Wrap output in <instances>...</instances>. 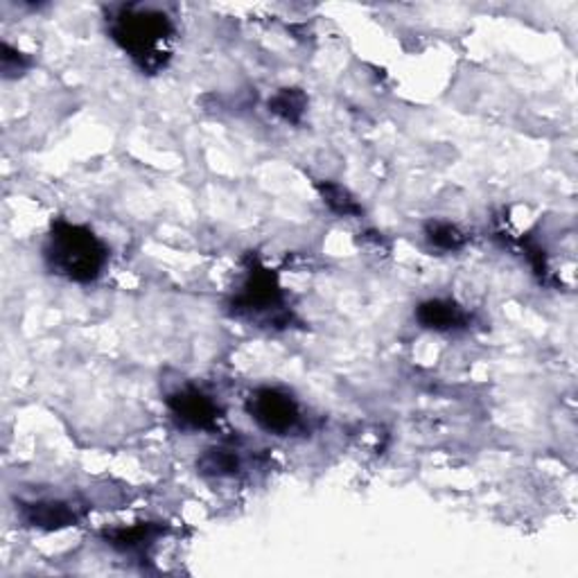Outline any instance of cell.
Masks as SVG:
<instances>
[{
	"label": "cell",
	"instance_id": "cell-2",
	"mask_svg": "<svg viewBox=\"0 0 578 578\" xmlns=\"http://www.w3.org/2000/svg\"><path fill=\"white\" fill-rule=\"evenodd\" d=\"M44 260L54 276L69 283L88 285L96 283L104 273L109 265V249L94 229L69 220H57L46 237Z\"/></svg>",
	"mask_w": 578,
	"mask_h": 578
},
{
	"label": "cell",
	"instance_id": "cell-11",
	"mask_svg": "<svg viewBox=\"0 0 578 578\" xmlns=\"http://www.w3.org/2000/svg\"><path fill=\"white\" fill-rule=\"evenodd\" d=\"M425 239H428V245L432 249L447 251V254L459 251L468 245L466 231H462L452 222H441V220H432V222L425 224Z\"/></svg>",
	"mask_w": 578,
	"mask_h": 578
},
{
	"label": "cell",
	"instance_id": "cell-4",
	"mask_svg": "<svg viewBox=\"0 0 578 578\" xmlns=\"http://www.w3.org/2000/svg\"><path fill=\"white\" fill-rule=\"evenodd\" d=\"M247 414L262 432L273 436H290L303 425L300 405L281 386H258L249 395Z\"/></svg>",
	"mask_w": 578,
	"mask_h": 578
},
{
	"label": "cell",
	"instance_id": "cell-8",
	"mask_svg": "<svg viewBox=\"0 0 578 578\" xmlns=\"http://www.w3.org/2000/svg\"><path fill=\"white\" fill-rule=\"evenodd\" d=\"M165 536V527L157 522H138L132 527H113L102 531V540L120 554H143Z\"/></svg>",
	"mask_w": 578,
	"mask_h": 578
},
{
	"label": "cell",
	"instance_id": "cell-7",
	"mask_svg": "<svg viewBox=\"0 0 578 578\" xmlns=\"http://www.w3.org/2000/svg\"><path fill=\"white\" fill-rule=\"evenodd\" d=\"M416 321L432 332H459L468 328L470 317L456 300L428 298L416 308Z\"/></svg>",
	"mask_w": 578,
	"mask_h": 578
},
{
	"label": "cell",
	"instance_id": "cell-1",
	"mask_svg": "<svg viewBox=\"0 0 578 578\" xmlns=\"http://www.w3.org/2000/svg\"><path fill=\"white\" fill-rule=\"evenodd\" d=\"M109 37L147 75L161 73L172 59L174 23L157 8L118 5L107 16Z\"/></svg>",
	"mask_w": 578,
	"mask_h": 578
},
{
	"label": "cell",
	"instance_id": "cell-9",
	"mask_svg": "<svg viewBox=\"0 0 578 578\" xmlns=\"http://www.w3.org/2000/svg\"><path fill=\"white\" fill-rule=\"evenodd\" d=\"M197 468L206 477H218V479L233 477V475H237L242 470L239 450H235L231 445L208 447L197 459Z\"/></svg>",
	"mask_w": 578,
	"mask_h": 578
},
{
	"label": "cell",
	"instance_id": "cell-3",
	"mask_svg": "<svg viewBox=\"0 0 578 578\" xmlns=\"http://www.w3.org/2000/svg\"><path fill=\"white\" fill-rule=\"evenodd\" d=\"M229 312L235 319L267 328H287L294 321L279 276L258 258L247 262L245 276L229 300Z\"/></svg>",
	"mask_w": 578,
	"mask_h": 578
},
{
	"label": "cell",
	"instance_id": "cell-12",
	"mask_svg": "<svg viewBox=\"0 0 578 578\" xmlns=\"http://www.w3.org/2000/svg\"><path fill=\"white\" fill-rule=\"evenodd\" d=\"M317 190L323 199V204L334 212V216L340 218H361V204L340 184H334V181H319Z\"/></svg>",
	"mask_w": 578,
	"mask_h": 578
},
{
	"label": "cell",
	"instance_id": "cell-10",
	"mask_svg": "<svg viewBox=\"0 0 578 578\" xmlns=\"http://www.w3.org/2000/svg\"><path fill=\"white\" fill-rule=\"evenodd\" d=\"M267 107L273 115L281 118L283 123L300 125L303 115H306V111H308V96L303 94L300 88H294V86L281 88L269 98Z\"/></svg>",
	"mask_w": 578,
	"mask_h": 578
},
{
	"label": "cell",
	"instance_id": "cell-13",
	"mask_svg": "<svg viewBox=\"0 0 578 578\" xmlns=\"http://www.w3.org/2000/svg\"><path fill=\"white\" fill-rule=\"evenodd\" d=\"M29 57L16 48H12L10 44L3 41V46H0V69H3V77L12 79V77H19L23 75L27 69H29Z\"/></svg>",
	"mask_w": 578,
	"mask_h": 578
},
{
	"label": "cell",
	"instance_id": "cell-6",
	"mask_svg": "<svg viewBox=\"0 0 578 578\" xmlns=\"http://www.w3.org/2000/svg\"><path fill=\"white\" fill-rule=\"evenodd\" d=\"M19 515L25 527L39 531H62L75 527L84 517V511L71 500H37L21 502Z\"/></svg>",
	"mask_w": 578,
	"mask_h": 578
},
{
	"label": "cell",
	"instance_id": "cell-5",
	"mask_svg": "<svg viewBox=\"0 0 578 578\" xmlns=\"http://www.w3.org/2000/svg\"><path fill=\"white\" fill-rule=\"evenodd\" d=\"M168 409L181 430L212 432L220 428L222 407L199 386H181L168 395Z\"/></svg>",
	"mask_w": 578,
	"mask_h": 578
}]
</instances>
